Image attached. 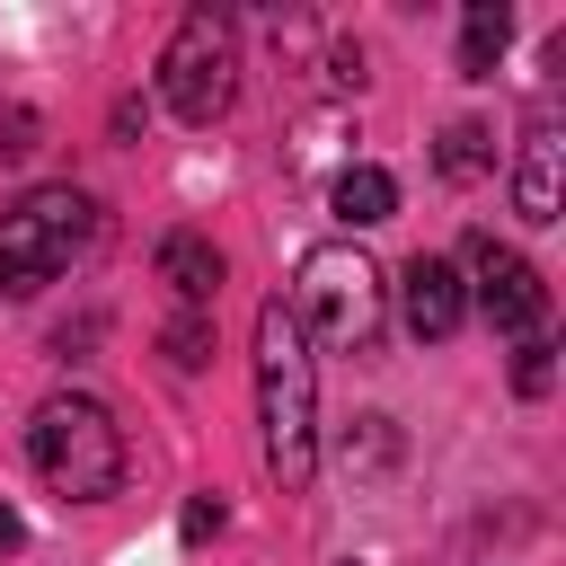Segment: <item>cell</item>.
<instances>
[{"mask_svg": "<svg viewBox=\"0 0 566 566\" xmlns=\"http://www.w3.org/2000/svg\"><path fill=\"white\" fill-rule=\"evenodd\" d=\"M548 380H557V345L548 336H522L513 345V389L522 398H548Z\"/></svg>", "mask_w": 566, "mask_h": 566, "instance_id": "cell-14", "label": "cell"}, {"mask_svg": "<svg viewBox=\"0 0 566 566\" xmlns=\"http://www.w3.org/2000/svg\"><path fill=\"white\" fill-rule=\"evenodd\" d=\"M97 239H106V212H97L88 186H27V195L0 212V292H9V301H35V292L62 283Z\"/></svg>", "mask_w": 566, "mask_h": 566, "instance_id": "cell-2", "label": "cell"}, {"mask_svg": "<svg viewBox=\"0 0 566 566\" xmlns=\"http://www.w3.org/2000/svg\"><path fill=\"white\" fill-rule=\"evenodd\" d=\"M159 283L177 292V310H212L221 301V248L203 230H168L159 239Z\"/></svg>", "mask_w": 566, "mask_h": 566, "instance_id": "cell-9", "label": "cell"}, {"mask_svg": "<svg viewBox=\"0 0 566 566\" xmlns=\"http://www.w3.org/2000/svg\"><path fill=\"white\" fill-rule=\"evenodd\" d=\"M27 548V522H18V504H0V557H18Z\"/></svg>", "mask_w": 566, "mask_h": 566, "instance_id": "cell-17", "label": "cell"}, {"mask_svg": "<svg viewBox=\"0 0 566 566\" xmlns=\"http://www.w3.org/2000/svg\"><path fill=\"white\" fill-rule=\"evenodd\" d=\"M35 142H44V124H35V106H0V168H18V159H35Z\"/></svg>", "mask_w": 566, "mask_h": 566, "instance_id": "cell-15", "label": "cell"}, {"mask_svg": "<svg viewBox=\"0 0 566 566\" xmlns=\"http://www.w3.org/2000/svg\"><path fill=\"white\" fill-rule=\"evenodd\" d=\"M230 97H239V27L230 9H186L159 44V106L203 133L230 115Z\"/></svg>", "mask_w": 566, "mask_h": 566, "instance_id": "cell-5", "label": "cell"}, {"mask_svg": "<svg viewBox=\"0 0 566 566\" xmlns=\"http://www.w3.org/2000/svg\"><path fill=\"white\" fill-rule=\"evenodd\" d=\"M327 203H336V221H345V230H380V221L398 212V177H389V168H371V159H354V168L327 186Z\"/></svg>", "mask_w": 566, "mask_h": 566, "instance_id": "cell-10", "label": "cell"}, {"mask_svg": "<svg viewBox=\"0 0 566 566\" xmlns=\"http://www.w3.org/2000/svg\"><path fill=\"white\" fill-rule=\"evenodd\" d=\"M256 424H265V469L283 478V495H310L318 478V354L292 327L283 301L256 310Z\"/></svg>", "mask_w": 566, "mask_h": 566, "instance_id": "cell-1", "label": "cell"}, {"mask_svg": "<svg viewBox=\"0 0 566 566\" xmlns=\"http://www.w3.org/2000/svg\"><path fill=\"white\" fill-rule=\"evenodd\" d=\"M513 212H522L531 230L557 221V97H531L522 159H513Z\"/></svg>", "mask_w": 566, "mask_h": 566, "instance_id": "cell-8", "label": "cell"}, {"mask_svg": "<svg viewBox=\"0 0 566 566\" xmlns=\"http://www.w3.org/2000/svg\"><path fill=\"white\" fill-rule=\"evenodd\" d=\"M433 168H442L451 186L486 177V168H495V133H486V124H442V142H433Z\"/></svg>", "mask_w": 566, "mask_h": 566, "instance_id": "cell-12", "label": "cell"}, {"mask_svg": "<svg viewBox=\"0 0 566 566\" xmlns=\"http://www.w3.org/2000/svg\"><path fill=\"white\" fill-rule=\"evenodd\" d=\"M159 345H168L177 371H203V363H212V318H203V310H177V318L159 327Z\"/></svg>", "mask_w": 566, "mask_h": 566, "instance_id": "cell-13", "label": "cell"}, {"mask_svg": "<svg viewBox=\"0 0 566 566\" xmlns=\"http://www.w3.org/2000/svg\"><path fill=\"white\" fill-rule=\"evenodd\" d=\"M504 44H513V18H504V0H469V9H460V80H495Z\"/></svg>", "mask_w": 566, "mask_h": 566, "instance_id": "cell-11", "label": "cell"}, {"mask_svg": "<svg viewBox=\"0 0 566 566\" xmlns=\"http://www.w3.org/2000/svg\"><path fill=\"white\" fill-rule=\"evenodd\" d=\"M380 265L354 248V239H327V248H310L301 256V274H292V327L301 336H318L327 354H371V336H380Z\"/></svg>", "mask_w": 566, "mask_h": 566, "instance_id": "cell-4", "label": "cell"}, {"mask_svg": "<svg viewBox=\"0 0 566 566\" xmlns=\"http://www.w3.org/2000/svg\"><path fill=\"white\" fill-rule=\"evenodd\" d=\"M27 460L62 504H106L124 486V424L88 398V389H53L27 416Z\"/></svg>", "mask_w": 566, "mask_h": 566, "instance_id": "cell-3", "label": "cell"}, {"mask_svg": "<svg viewBox=\"0 0 566 566\" xmlns=\"http://www.w3.org/2000/svg\"><path fill=\"white\" fill-rule=\"evenodd\" d=\"M398 318H407L416 345H451L460 318H469L460 265H451V256H407V274H398Z\"/></svg>", "mask_w": 566, "mask_h": 566, "instance_id": "cell-7", "label": "cell"}, {"mask_svg": "<svg viewBox=\"0 0 566 566\" xmlns=\"http://www.w3.org/2000/svg\"><path fill=\"white\" fill-rule=\"evenodd\" d=\"M460 283H469V301H478V318L495 336H539L548 327V283H539L531 256H513L495 239H469V274Z\"/></svg>", "mask_w": 566, "mask_h": 566, "instance_id": "cell-6", "label": "cell"}, {"mask_svg": "<svg viewBox=\"0 0 566 566\" xmlns=\"http://www.w3.org/2000/svg\"><path fill=\"white\" fill-rule=\"evenodd\" d=\"M221 522H230V504H221V495H186V513H177V531H186L195 548H203V539H212Z\"/></svg>", "mask_w": 566, "mask_h": 566, "instance_id": "cell-16", "label": "cell"}]
</instances>
